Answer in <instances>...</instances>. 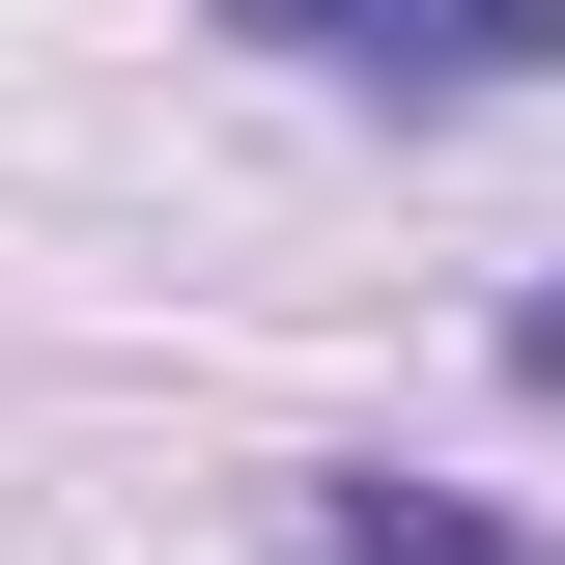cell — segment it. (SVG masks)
Returning <instances> with one entry per match:
<instances>
[{
  "instance_id": "1",
  "label": "cell",
  "mask_w": 565,
  "mask_h": 565,
  "mask_svg": "<svg viewBox=\"0 0 565 565\" xmlns=\"http://www.w3.org/2000/svg\"><path fill=\"white\" fill-rule=\"evenodd\" d=\"M311 85H565V0H199Z\"/></svg>"
},
{
  "instance_id": "2",
  "label": "cell",
  "mask_w": 565,
  "mask_h": 565,
  "mask_svg": "<svg viewBox=\"0 0 565 565\" xmlns=\"http://www.w3.org/2000/svg\"><path fill=\"white\" fill-rule=\"evenodd\" d=\"M311 565H565V537H509V509H452V481H396V452H340V481L282 509Z\"/></svg>"
},
{
  "instance_id": "3",
  "label": "cell",
  "mask_w": 565,
  "mask_h": 565,
  "mask_svg": "<svg viewBox=\"0 0 565 565\" xmlns=\"http://www.w3.org/2000/svg\"><path fill=\"white\" fill-rule=\"evenodd\" d=\"M509 367H537V396H565V282H537V311H509Z\"/></svg>"
}]
</instances>
